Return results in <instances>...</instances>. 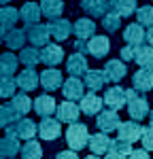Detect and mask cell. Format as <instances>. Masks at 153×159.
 I'll return each instance as SVG.
<instances>
[{
	"label": "cell",
	"instance_id": "obj_27",
	"mask_svg": "<svg viewBox=\"0 0 153 159\" xmlns=\"http://www.w3.org/2000/svg\"><path fill=\"white\" fill-rule=\"evenodd\" d=\"M34 112H36L38 117H51L53 112H55V108H58V104H55V100L51 98V96H38L36 100H34Z\"/></svg>",
	"mask_w": 153,
	"mask_h": 159
},
{
	"label": "cell",
	"instance_id": "obj_17",
	"mask_svg": "<svg viewBox=\"0 0 153 159\" xmlns=\"http://www.w3.org/2000/svg\"><path fill=\"white\" fill-rule=\"evenodd\" d=\"M104 74H106V81H109V83H119L128 74L126 61L123 60H109L106 66H104Z\"/></svg>",
	"mask_w": 153,
	"mask_h": 159
},
{
	"label": "cell",
	"instance_id": "obj_38",
	"mask_svg": "<svg viewBox=\"0 0 153 159\" xmlns=\"http://www.w3.org/2000/svg\"><path fill=\"white\" fill-rule=\"evenodd\" d=\"M21 115L13 106H7V104H0V127H9L11 123H15Z\"/></svg>",
	"mask_w": 153,
	"mask_h": 159
},
{
	"label": "cell",
	"instance_id": "obj_12",
	"mask_svg": "<svg viewBox=\"0 0 153 159\" xmlns=\"http://www.w3.org/2000/svg\"><path fill=\"white\" fill-rule=\"evenodd\" d=\"M62 60H64V49L58 43H47L40 49V61L45 66H58Z\"/></svg>",
	"mask_w": 153,
	"mask_h": 159
},
{
	"label": "cell",
	"instance_id": "obj_41",
	"mask_svg": "<svg viewBox=\"0 0 153 159\" xmlns=\"http://www.w3.org/2000/svg\"><path fill=\"white\" fill-rule=\"evenodd\" d=\"M136 21L142 25H149L151 28L153 25V7H140V9H136Z\"/></svg>",
	"mask_w": 153,
	"mask_h": 159
},
{
	"label": "cell",
	"instance_id": "obj_7",
	"mask_svg": "<svg viewBox=\"0 0 153 159\" xmlns=\"http://www.w3.org/2000/svg\"><path fill=\"white\" fill-rule=\"evenodd\" d=\"M26 34H28V40L34 45V47H45L47 43H49V28L47 25H43L40 21L38 24H32V25H26Z\"/></svg>",
	"mask_w": 153,
	"mask_h": 159
},
{
	"label": "cell",
	"instance_id": "obj_47",
	"mask_svg": "<svg viewBox=\"0 0 153 159\" xmlns=\"http://www.w3.org/2000/svg\"><path fill=\"white\" fill-rule=\"evenodd\" d=\"M4 32H7V30H4V28L0 25V45H2V40H4Z\"/></svg>",
	"mask_w": 153,
	"mask_h": 159
},
{
	"label": "cell",
	"instance_id": "obj_30",
	"mask_svg": "<svg viewBox=\"0 0 153 159\" xmlns=\"http://www.w3.org/2000/svg\"><path fill=\"white\" fill-rule=\"evenodd\" d=\"M130 153H132V142H128L123 138H117L111 142V147L106 151V155L113 159H119V157H130Z\"/></svg>",
	"mask_w": 153,
	"mask_h": 159
},
{
	"label": "cell",
	"instance_id": "obj_16",
	"mask_svg": "<svg viewBox=\"0 0 153 159\" xmlns=\"http://www.w3.org/2000/svg\"><path fill=\"white\" fill-rule=\"evenodd\" d=\"M21 155V147H19V138L11 132H7V136L0 138V157H15Z\"/></svg>",
	"mask_w": 153,
	"mask_h": 159
},
{
	"label": "cell",
	"instance_id": "obj_37",
	"mask_svg": "<svg viewBox=\"0 0 153 159\" xmlns=\"http://www.w3.org/2000/svg\"><path fill=\"white\" fill-rule=\"evenodd\" d=\"M17 66H19V57H17V55H13L11 51H7V53H2V55H0V72L13 74L15 70H17Z\"/></svg>",
	"mask_w": 153,
	"mask_h": 159
},
{
	"label": "cell",
	"instance_id": "obj_6",
	"mask_svg": "<svg viewBox=\"0 0 153 159\" xmlns=\"http://www.w3.org/2000/svg\"><path fill=\"white\" fill-rule=\"evenodd\" d=\"M96 125H98V129H100V132L111 134V132H115V129L121 125V119H119L117 110H113V108L100 110V112H98V119H96Z\"/></svg>",
	"mask_w": 153,
	"mask_h": 159
},
{
	"label": "cell",
	"instance_id": "obj_32",
	"mask_svg": "<svg viewBox=\"0 0 153 159\" xmlns=\"http://www.w3.org/2000/svg\"><path fill=\"white\" fill-rule=\"evenodd\" d=\"M17 87V79H13V74L0 72V98H13Z\"/></svg>",
	"mask_w": 153,
	"mask_h": 159
},
{
	"label": "cell",
	"instance_id": "obj_28",
	"mask_svg": "<svg viewBox=\"0 0 153 159\" xmlns=\"http://www.w3.org/2000/svg\"><path fill=\"white\" fill-rule=\"evenodd\" d=\"M28 40V34H26V30H19V28H11V30H7L4 32V43H7V47L13 51L17 49H24V43Z\"/></svg>",
	"mask_w": 153,
	"mask_h": 159
},
{
	"label": "cell",
	"instance_id": "obj_21",
	"mask_svg": "<svg viewBox=\"0 0 153 159\" xmlns=\"http://www.w3.org/2000/svg\"><path fill=\"white\" fill-rule=\"evenodd\" d=\"M111 138L106 136V132H98V134H91L89 136V142H87V147H89V153H94V155H104L106 151H109V147H111Z\"/></svg>",
	"mask_w": 153,
	"mask_h": 159
},
{
	"label": "cell",
	"instance_id": "obj_29",
	"mask_svg": "<svg viewBox=\"0 0 153 159\" xmlns=\"http://www.w3.org/2000/svg\"><path fill=\"white\" fill-rule=\"evenodd\" d=\"M134 61L140 68H153V45H136Z\"/></svg>",
	"mask_w": 153,
	"mask_h": 159
},
{
	"label": "cell",
	"instance_id": "obj_18",
	"mask_svg": "<svg viewBox=\"0 0 153 159\" xmlns=\"http://www.w3.org/2000/svg\"><path fill=\"white\" fill-rule=\"evenodd\" d=\"M81 9L89 17H104L111 11V0H81Z\"/></svg>",
	"mask_w": 153,
	"mask_h": 159
},
{
	"label": "cell",
	"instance_id": "obj_35",
	"mask_svg": "<svg viewBox=\"0 0 153 159\" xmlns=\"http://www.w3.org/2000/svg\"><path fill=\"white\" fill-rule=\"evenodd\" d=\"M19 61L24 64L26 68H34L36 64H40V51L32 45V47H24L19 53Z\"/></svg>",
	"mask_w": 153,
	"mask_h": 159
},
{
	"label": "cell",
	"instance_id": "obj_44",
	"mask_svg": "<svg viewBox=\"0 0 153 159\" xmlns=\"http://www.w3.org/2000/svg\"><path fill=\"white\" fill-rule=\"evenodd\" d=\"M55 157L58 159H76V151L75 148H70V151H60Z\"/></svg>",
	"mask_w": 153,
	"mask_h": 159
},
{
	"label": "cell",
	"instance_id": "obj_11",
	"mask_svg": "<svg viewBox=\"0 0 153 159\" xmlns=\"http://www.w3.org/2000/svg\"><path fill=\"white\" fill-rule=\"evenodd\" d=\"M58 119L62 123H75L79 119V115H81V106H76L75 100H66V102H60L58 104Z\"/></svg>",
	"mask_w": 153,
	"mask_h": 159
},
{
	"label": "cell",
	"instance_id": "obj_40",
	"mask_svg": "<svg viewBox=\"0 0 153 159\" xmlns=\"http://www.w3.org/2000/svg\"><path fill=\"white\" fill-rule=\"evenodd\" d=\"M121 25V15H117L115 11H109L104 17H102V28L111 34V32H117Z\"/></svg>",
	"mask_w": 153,
	"mask_h": 159
},
{
	"label": "cell",
	"instance_id": "obj_19",
	"mask_svg": "<svg viewBox=\"0 0 153 159\" xmlns=\"http://www.w3.org/2000/svg\"><path fill=\"white\" fill-rule=\"evenodd\" d=\"M132 85L136 87L138 91H142V93L151 91L153 89V68H140V70H136L134 76H132Z\"/></svg>",
	"mask_w": 153,
	"mask_h": 159
},
{
	"label": "cell",
	"instance_id": "obj_33",
	"mask_svg": "<svg viewBox=\"0 0 153 159\" xmlns=\"http://www.w3.org/2000/svg\"><path fill=\"white\" fill-rule=\"evenodd\" d=\"M136 0H111V11H115L121 17H130L136 13Z\"/></svg>",
	"mask_w": 153,
	"mask_h": 159
},
{
	"label": "cell",
	"instance_id": "obj_43",
	"mask_svg": "<svg viewBox=\"0 0 153 159\" xmlns=\"http://www.w3.org/2000/svg\"><path fill=\"white\" fill-rule=\"evenodd\" d=\"M134 53H136V45H130V43H128L126 47H121L119 57H121L123 61H132V60H134Z\"/></svg>",
	"mask_w": 153,
	"mask_h": 159
},
{
	"label": "cell",
	"instance_id": "obj_42",
	"mask_svg": "<svg viewBox=\"0 0 153 159\" xmlns=\"http://www.w3.org/2000/svg\"><path fill=\"white\" fill-rule=\"evenodd\" d=\"M142 147L147 148V151H153V125L149 127H145V132H142Z\"/></svg>",
	"mask_w": 153,
	"mask_h": 159
},
{
	"label": "cell",
	"instance_id": "obj_5",
	"mask_svg": "<svg viewBox=\"0 0 153 159\" xmlns=\"http://www.w3.org/2000/svg\"><path fill=\"white\" fill-rule=\"evenodd\" d=\"M38 136L43 140H55L62 136V121L60 119H51V117H43L40 125H38Z\"/></svg>",
	"mask_w": 153,
	"mask_h": 159
},
{
	"label": "cell",
	"instance_id": "obj_36",
	"mask_svg": "<svg viewBox=\"0 0 153 159\" xmlns=\"http://www.w3.org/2000/svg\"><path fill=\"white\" fill-rule=\"evenodd\" d=\"M40 9H43V15L45 17H60L64 11V0H40Z\"/></svg>",
	"mask_w": 153,
	"mask_h": 159
},
{
	"label": "cell",
	"instance_id": "obj_22",
	"mask_svg": "<svg viewBox=\"0 0 153 159\" xmlns=\"http://www.w3.org/2000/svg\"><path fill=\"white\" fill-rule=\"evenodd\" d=\"M38 83H40V76L36 74V70H32V68H26V70H21V72L17 74V85H19V89L21 91H34L38 87Z\"/></svg>",
	"mask_w": 153,
	"mask_h": 159
},
{
	"label": "cell",
	"instance_id": "obj_31",
	"mask_svg": "<svg viewBox=\"0 0 153 159\" xmlns=\"http://www.w3.org/2000/svg\"><path fill=\"white\" fill-rule=\"evenodd\" d=\"M19 19H21V15H19V11H17V9L2 4V9H0V25H2L4 30H11V28H15Z\"/></svg>",
	"mask_w": 153,
	"mask_h": 159
},
{
	"label": "cell",
	"instance_id": "obj_23",
	"mask_svg": "<svg viewBox=\"0 0 153 159\" xmlns=\"http://www.w3.org/2000/svg\"><path fill=\"white\" fill-rule=\"evenodd\" d=\"M19 15H21L24 25H32V24H38L40 21L43 9H40V4H36V2H26L24 7L19 9Z\"/></svg>",
	"mask_w": 153,
	"mask_h": 159
},
{
	"label": "cell",
	"instance_id": "obj_4",
	"mask_svg": "<svg viewBox=\"0 0 153 159\" xmlns=\"http://www.w3.org/2000/svg\"><path fill=\"white\" fill-rule=\"evenodd\" d=\"M104 104L113 110H121L128 104V91L119 85H113L104 91Z\"/></svg>",
	"mask_w": 153,
	"mask_h": 159
},
{
	"label": "cell",
	"instance_id": "obj_46",
	"mask_svg": "<svg viewBox=\"0 0 153 159\" xmlns=\"http://www.w3.org/2000/svg\"><path fill=\"white\" fill-rule=\"evenodd\" d=\"M147 43H149V45H153V25L149 28V32H147Z\"/></svg>",
	"mask_w": 153,
	"mask_h": 159
},
{
	"label": "cell",
	"instance_id": "obj_34",
	"mask_svg": "<svg viewBox=\"0 0 153 159\" xmlns=\"http://www.w3.org/2000/svg\"><path fill=\"white\" fill-rule=\"evenodd\" d=\"M32 104H34V102H32V100L26 96V91H21V93H15V96L11 98V106L17 110V112H19L21 117H24V115H28L30 110L34 108Z\"/></svg>",
	"mask_w": 153,
	"mask_h": 159
},
{
	"label": "cell",
	"instance_id": "obj_25",
	"mask_svg": "<svg viewBox=\"0 0 153 159\" xmlns=\"http://www.w3.org/2000/svg\"><path fill=\"white\" fill-rule=\"evenodd\" d=\"M123 40L130 45H142V40H147V32H145V25L142 24H130L123 30Z\"/></svg>",
	"mask_w": 153,
	"mask_h": 159
},
{
	"label": "cell",
	"instance_id": "obj_45",
	"mask_svg": "<svg viewBox=\"0 0 153 159\" xmlns=\"http://www.w3.org/2000/svg\"><path fill=\"white\" fill-rule=\"evenodd\" d=\"M130 157H132V159H147V157H149V153H147V148L142 147V148H138V151H132Z\"/></svg>",
	"mask_w": 153,
	"mask_h": 159
},
{
	"label": "cell",
	"instance_id": "obj_24",
	"mask_svg": "<svg viewBox=\"0 0 153 159\" xmlns=\"http://www.w3.org/2000/svg\"><path fill=\"white\" fill-rule=\"evenodd\" d=\"M72 30H75V36L76 38H91L96 34V21L89 19V17H79L75 24H72Z\"/></svg>",
	"mask_w": 153,
	"mask_h": 159
},
{
	"label": "cell",
	"instance_id": "obj_15",
	"mask_svg": "<svg viewBox=\"0 0 153 159\" xmlns=\"http://www.w3.org/2000/svg\"><path fill=\"white\" fill-rule=\"evenodd\" d=\"M102 106H104V98H100L96 91H89V93H85V96L81 98V112L87 115V117L98 115L102 110Z\"/></svg>",
	"mask_w": 153,
	"mask_h": 159
},
{
	"label": "cell",
	"instance_id": "obj_49",
	"mask_svg": "<svg viewBox=\"0 0 153 159\" xmlns=\"http://www.w3.org/2000/svg\"><path fill=\"white\" fill-rule=\"evenodd\" d=\"M9 2H11V0H0V4H9Z\"/></svg>",
	"mask_w": 153,
	"mask_h": 159
},
{
	"label": "cell",
	"instance_id": "obj_13",
	"mask_svg": "<svg viewBox=\"0 0 153 159\" xmlns=\"http://www.w3.org/2000/svg\"><path fill=\"white\" fill-rule=\"evenodd\" d=\"M142 132H145V127H142L138 121H134V119L121 123V125L117 127L119 138H123V140H128V142H136V140H140V138H142Z\"/></svg>",
	"mask_w": 153,
	"mask_h": 159
},
{
	"label": "cell",
	"instance_id": "obj_10",
	"mask_svg": "<svg viewBox=\"0 0 153 159\" xmlns=\"http://www.w3.org/2000/svg\"><path fill=\"white\" fill-rule=\"evenodd\" d=\"M64 79H62V72L55 68V66H49L40 72V87L47 89V91H55L58 87H62Z\"/></svg>",
	"mask_w": 153,
	"mask_h": 159
},
{
	"label": "cell",
	"instance_id": "obj_2",
	"mask_svg": "<svg viewBox=\"0 0 153 159\" xmlns=\"http://www.w3.org/2000/svg\"><path fill=\"white\" fill-rule=\"evenodd\" d=\"M7 132H11V134H15L19 140H30V138H34V136L38 134V125L32 119H17L15 123H11L9 127H7Z\"/></svg>",
	"mask_w": 153,
	"mask_h": 159
},
{
	"label": "cell",
	"instance_id": "obj_26",
	"mask_svg": "<svg viewBox=\"0 0 153 159\" xmlns=\"http://www.w3.org/2000/svg\"><path fill=\"white\" fill-rule=\"evenodd\" d=\"M83 83L89 91H100L106 85V74H104V70H87L83 74Z\"/></svg>",
	"mask_w": 153,
	"mask_h": 159
},
{
	"label": "cell",
	"instance_id": "obj_39",
	"mask_svg": "<svg viewBox=\"0 0 153 159\" xmlns=\"http://www.w3.org/2000/svg\"><path fill=\"white\" fill-rule=\"evenodd\" d=\"M21 157L24 159H40L43 157V148H40V144H38L34 138H30V140L24 144V148H21Z\"/></svg>",
	"mask_w": 153,
	"mask_h": 159
},
{
	"label": "cell",
	"instance_id": "obj_1",
	"mask_svg": "<svg viewBox=\"0 0 153 159\" xmlns=\"http://www.w3.org/2000/svg\"><path fill=\"white\" fill-rule=\"evenodd\" d=\"M66 142L68 147L75 148V151H81V148L87 147L89 142V129L85 123H68V129H66Z\"/></svg>",
	"mask_w": 153,
	"mask_h": 159
},
{
	"label": "cell",
	"instance_id": "obj_9",
	"mask_svg": "<svg viewBox=\"0 0 153 159\" xmlns=\"http://www.w3.org/2000/svg\"><path fill=\"white\" fill-rule=\"evenodd\" d=\"M128 112H130V119H134V121H142V119H147L149 117V102L145 96H136V98H132L128 102Z\"/></svg>",
	"mask_w": 153,
	"mask_h": 159
},
{
	"label": "cell",
	"instance_id": "obj_8",
	"mask_svg": "<svg viewBox=\"0 0 153 159\" xmlns=\"http://www.w3.org/2000/svg\"><path fill=\"white\" fill-rule=\"evenodd\" d=\"M111 49V40L109 36H104V34H96V36L87 38V53L91 57H96V60H102L106 53Z\"/></svg>",
	"mask_w": 153,
	"mask_h": 159
},
{
	"label": "cell",
	"instance_id": "obj_20",
	"mask_svg": "<svg viewBox=\"0 0 153 159\" xmlns=\"http://www.w3.org/2000/svg\"><path fill=\"white\" fill-rule=\"evenodd\" d=\"M87 60H85V55L83 53H79V51H75L68 60H66V70H68V74L70 76H83V74L87 72Z\"/></svg>",
	"mask_w": 153,
	"mask_h": 159
},
{
	"label": "cell",
	"instance_id": "obj_3",
	"mask_svg": "<svg viewBox=\"0 0 153 159\" xmlns=\"http://www.w3.org/2000/svg\"><path fill=\"white\" fill-rule=\"evenodd\" d=\"M47 28H49L51 38H55V43L68 40V36L75 32V30H72V24H70L68 19H62V17H53V19H49Z\"/></svg>",
	"mask_w": 153,
	"mask_h": 159
},
{
	"label": "cell",
	"instance_id": "obj_48",
	"mask_svg": "<svg viewBox=\"0 0 153 159\" xmlns=\"http://www.w3.org/2000/svg\"><path fill=\"white\" fill-rule=\"evenodd\" d=\"M149 125H153V108H151V112H149Z\"/></svg>",
	"mask_w": 153,
	"mask_h": 159
},
{
	"label": "cell",
	"instance_id": "obj_14",
	"mask_svg": "<svg viewBox=\"0 0 153 159\" xmlns=\"http://www.w3.org/2000/svg\"><path fill=\"white\" fill-rule=\"evenodd\" d=\"M85 83L83 81H79V76H70L68 81H64L62 83V93L66 100H81L83 96H85Z\"/></svg>",
	"mask_w": 153,
	"mask_h": 159
}]
</instances>
